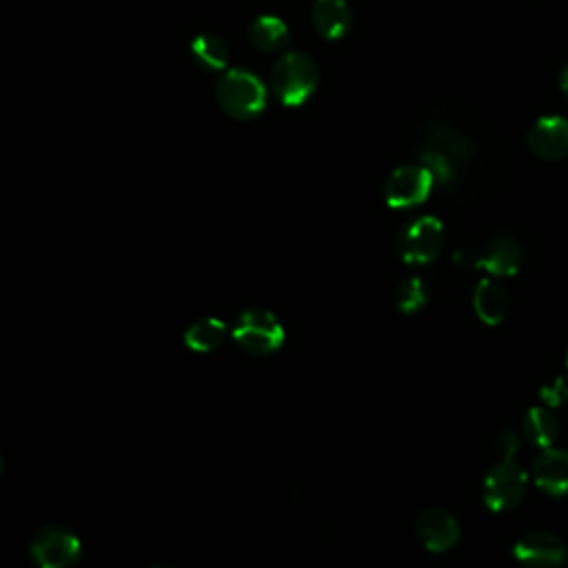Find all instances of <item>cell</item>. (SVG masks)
<instances>
[{"instance_id": "obj_1", "label": "cell", "mask_w": 568, "mask_h": 568, "mask_svg": "<svg viewBox=\"0 0 568 568\" xmlns=\"http://www.w3.org/2000/svg\"><path fill=\"white\" fill-rule=\"evenodd\" d=\"M317 62L304 51H284L271 69V89L280 104L295 109L308 102L317 89Z\"/></svg>"}, {"instance_id": "obj_2", "label": "cell", "mask_w": 568, "mask_h": 568, "mask_svg": "<svg viewBox=\"0 0 568 568\" xmlns=\"http://www.w3.org/2000/svg\"><path fill=\"white\" fill-rule=\"evenodd\" d=\"M215 100L226 115L235 120H253L264 113L268 91L248 69H226L215 84Z\"/></svg>"}, {"instance_id": "obj_3", "label": "cell", "mask_w": 568, "mask_h": 568, "mask_svg": "<svg viewBox=\"0 0 568 568\" xmlns=\"http://www.w3.org/2000/svg\"><path fill=\"white\" fill-rule=\"evenodd\" d=\"M233 339L253 355H268L275 353L284 344V326L282 322L264 308H248L244 311L235 326H233Z\"/></svg>"}, {"instance_id": "obj_4", "label": "cell", "mask_w": 568, "mask_h": 568, "mask_svg": "<svg viewBox=\"0 0 568 568\" xmlns=\"http://www.w3.org/2000/svg\"><path fill=\"white\" fill-rule=\"evenodd\" d=\"M528 473L513 457H501L484 477L481 497L490 510H508L517 506L526 493Z\"/></svg>"}, {"instance_id": "obj_5", "label": "cell", "mask_w": 568, "mask_h": 568, "mask_svg": "<svg viewBox=\"0 0 568 568\" xmlns=\"http://www.w3.org/2000/svg\"><path fill=\"white\" fill-rule=\"evenodd\" d=\"M80 539L62 526H42L31 544L29 552L38 568H71L80 559Z\"/></svg>"}, {"instance_id": "obj_6", "label": "cell", "mask_w": 568, "mask_h": 568, "mask_svg": "<svg viewBox=\"0 0 568 568\" xmlns=\"http://www.w3.org/2000/svg\"><path fill=\"white\" fill-rule=\"evenodd\" d=\"M442 246L444 224L433 215L415 217L397 237V251L406 264H426L439 255Z\"/></svg>"}, {"instance_id": "obj_7", "label": "cell", "mask_w": 568, "mask_h": 568, "mask_svg": "<svg viewBox=\"0 0 568 568\" xmlns=\"http://www.w3.org/2000/svg\"><path fill=\"white\" fill-rule=\"evenodd\" d=\"M433 184L435 178L424 164H402L388 173L384 182V200L393 209H410L430 195Z\"/></svg>"}, {"instance_id": "obj_8", "label": "cell", "mask_w": 568, "mask_h": 568, "mask_svg": "<svg viewBox=\"0 0 568 568\" xmlns=\"http://www.w3.org/2000/svg\"><path fill=\"white\" fill-rule=\"evenodd\" d=\"M513 555L524 568H559L566 559V546L557 535L535 530L517 539Z\"/></svg>"}, {"instance_id": "obj_9", "label": "cell", "mask_w": 568, "mask_h": 568, "mask_svg": "<svg viewBox=\"0 0 568 568\" xmlns=\"http://www.w3.org/2000/svg\"><path fill=\"white\" fill-rule=\"evenodd\" d=\"M526 144L541 160L568 158V120L561 115L539 118L528 129Z\"/></svg>"}, {"instance_id": "obj_10", "label": "cell", "mask_w": 568, "mask_h": 568, "mask_svg": "<svg viewBox=\"0 0 568 568\" xmlns=\"http://www.w3.org/2000/svg\"><path fill=\"white\" fill-rule=\"evenodd\" d=\"M417 537L424 544V548L433 552H444L453 548L459 539L457 519L444 508H426L417 517Z\"/></svg>"}, {"instance_id": "obj_11", "label": "cell", "mask_w": 568, "mask_h": 568, "mask_svg": "<svg viewBox=\"0 0 568 568\" xmlns=\"http://www.w3.org/2000/svg\"><path fill=\"white\" fill-rule=\"evenodd\" d=\"M521 260H524V251L515 237L495 235L484 244L477 257V266L493 277H508L519 271Z\"/></svg>"}, {"instance_id": "obj_12", "label": "cell", "mask_w": 568, "mask_h": 568, "mask_svg": "<svg viewBox=\"0 0 568 568\" xmlns=\"http://www.w3.org/2000/svg\"><path fill=\"white\" fill-rule=\"evenodd\" d=\"M532 479L548 495H568V450L544 448L532 462Z\"/></svg>"}, {"instance_id": "obj_13", "label": "cell", "mask_w": 568, "mask_h": 568, "mask_svg": "<svg viewBox=\"0 0 568 568\" xmlns=\"http://www.w3.org/2000/svg\"><path fill=\"white\" fill-rule=\"evenodd\" d=\"M311 22L322 38L339 40L351 29V7L346 0H315Z\"/></svg>"}, {"instance_id": "obj_14", "label": "cell", "mask_w": 568, "mask_h": 568, "mask_svg": "<svg viewBox=\"0 0 568 568\" xmlns=\"http://www.w3.org/2000/svg\"><path fill=\"white\" fill-rule=\"evenodd\" d=\"M473 308L477 313V317L488 324V326H497L508 308H510V297L506 293V288L493 280V277H484L473 293Z\"/></svg>"}, {"instance_id": "obj_15", "label": "cell", "mask_w": 568, "mask_h": 568, "mask_svg": "<svg viewBox=\"0 0 568 568\" xmlns=\"http://www.w3.org/2000/svg\"><path fill=\"white\" fill-rule=\"evenodd\" d=\"M189 55L197 69L209 73H224L229 64V47L213 33L195 36L189 44Z\"/></svg>"}, {"instance_id": "obj_16", "label": "cell", "mask_w": 568, "mask_h": 568, "mask_svg": "<svg viewBox=\"0 0 568 568\" xmlns=\"http://www.w3.org/2000/svg\"><path fill=\"white\" fill-rule=\"evenodd\" d=\"M248 40L255 49L264 53H277L288 42V29L282 18L262 13V16H255L253 22L248 24Z\"/></svg>"}, {"instance_id": "obj_17", "label": "cell", "mask_w": 568, "mask_h": 568, "mask_svg": "<svg viewBox=\"0 0 568 568\" xmlns=\"http://www.w3.org/2000/svg\"><path fill=\"white\" fill-rule=\"evenodd\" d=\"M521 433L530 444H535L539 448H550L559 435V424L548 408L535 406L526 413V417L521 422Z\"/></svg>"}, {"instance_id": "obj_18", "label": "cell", "mask_w": 568, "mask_h": 568, "mask_svg": "<svg viewBox=\"0 0 568 568\" xmlns=\"http://www.w3.org/2000/svg\"><path fill=\"white\" fill-rule=\"evenodd\" d=\"M226 335V324L217 317H202L193 322L184 333V344L195 353L215 351Z\"/></svg>"}, {"instance_id": "obj_19", "label": "cell", "mask_w": 568, "mask_h": 568, "mask_svg": "<svg viewBox=\"0 0 568 568\" xmlns=\"http://www.w3.org/2000/svg\"><path fill=\"white\" fill-rule=\"evenodd\" d=\"M428 291L419 277H408L397 288V306L402 313H417L426 306Z\"/></svg>"}, {"instance_id": "obj_20", "label": "cell", "mask_w": 568, "mask_h": 568, "mask_svg": "<svg viewBox=\"0 0 568 568\" xmlns=\"http://www.w3.org/2000/svg\"><path fill=\"white\" fill-rule=\"evenodd\" d=\"M539 397H541L544 404H548V406L561 404L564 399H568V384H566V379L557 377V379L544 384V386L539 388Z\"/></svg>"}, {"instance_id": "obj_21", "label": "cell", "mask_w": 568, "mask_h": 568, "mask_svg": "<svg viewBox=\"0 0 568 568\" xmlns=\"http://www.w3.org/2000/svg\"><path fill=\"white\" fill-rule=\"evenodd\" d=\"M495 444H497V450H499L501 457H513L517 453V448H519V439H517V435L513 430L499 433Z\"/></svg>"}, {"instance_id": "obj_22", "label": "cell", "mask_w": 568, "mask_h": 568, "mask_svg": "<svg viewBox=\"0 0 568 568\" xmlns=\"http://www.w3.org/2000/svg\"><path fill=\"white\" fill-rule=\"evenodd\" d=\"M559 87H561L564 95H568V62L564 64V69H561V73H559Z\"/></svg>"}, {"instance_id": "obj_23", "label": "cell", "mask_w": 568, "mask_h": 568, "mask_svg": "<svg viewBox=\"0 0 568 568\" xmlns=\"http://www.w3.org/2000/svg\"><path fill=\"white\" fill-rule=\"evenodd\" d=\"M153 568H169V566H153Z\"/></svg>"}, {"instance_id": "obj_24", "label": "cell", "mask_w": 568, "mask_h": 568, "mask_svg": "<svg viewBox=\"0 0 568 568\" xmlns=\"http://www.w3.org/2000/svg\"><path fill=\"white\" fill-rule=\"evenodd\" d=\"M566 366H568V353H566Z\"/></svg>"}]
</instances>
